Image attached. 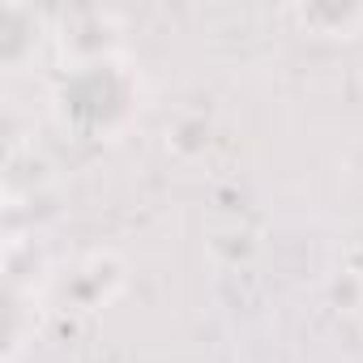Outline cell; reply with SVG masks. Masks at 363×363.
I'll return each mask as SVG.
<instances>
[{"mask_svg": "<svg viewBox=\"0 0 363 363\" xmlns=\"http://www.w3.org/2000/svg\"><path fill=\"white\" fill-rule=\"evenodd\" d=\"M141 107V82L120 60H86L73 65L56 86V116L60 124L86 133V137H111L120 133Z\"/></svg>", "mask_w": 363, "mask_h": 363, "instance_id": "obj_1", "label": "cell"}, {"mask_svg": "<svg viewBox=\"0 0 363 363\" xmlns=\"http://www.w3.org/2000/svg\"><path fill=\"white\" fill-rule=\"evenodd\" d=\"M120 286H124L120 261L107 257V252H94V257L77 261V265L56 282V295H60L69 308H77V312H99L103 303H111V295H116Z\"/></svg>", "mask_w": 363, "mask_h": 363, "instance_id": "obj_2", "label": "cell"}, {"mask_svg": "<svg viewBox=\"0 0 363 363\" xmlns=\"http://www.w3.org/2000/svg\"><path fill=\"white\" fill-rule=\"evenodd\" d=\"M116 22L107 13H77L73 26H65V52L73 56V65H86V60H107L116 56Z\"/></svg>", "mask_w": 363, "mask_h": 363, "instance_id": "obj_3", "label": "cell"}, {"mask_svg": "<svg viewBox=\"0 0 363 363\" xmlns=\"http://www.w3.org/2000/svg\"><path fill=\"white\" fill-rule=\"evenodd\" d=\"M291 18H299L312 35L346 39V35H359L363 5H299V9H291Z\"/></svg>", "mask_w": 363, "mask_h": 363, "instance_id": "obj_4", "label": "cell"}]
</instances>
